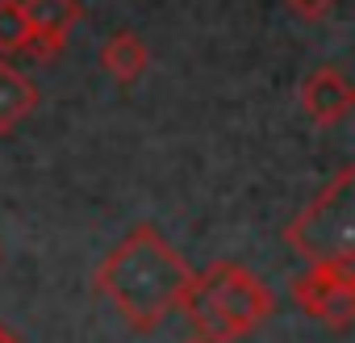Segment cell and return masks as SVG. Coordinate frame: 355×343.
Here are the masks:
<instances>
[{"mask_svg":"<svg viewBox=\"0 0 355 343\" xmlns=\"http://www.w3.org/2000/svg\"><path fill=\"white\" fill-rule=\"evenodd\" d=\"M96 293L125 318L130 331H155L171 314H180L184 293L193 285L189 260L175 251L163 231L138 222L96 268Z\"/></svg>","mask_w":355,"mask_h":343,"instance_id":"1","label":"cell"},{"mask_svg":"<svg viewBox=\"0 0 355 343\" xmlns=\"http://www.w3.org/2000/svg\"><path fill=\"white\" fill-rule=\"evenodd\" d=\"M180 314L193 322V331L201 339L234 343L276 314V293L251 268L222 260V264H209L205 272H193Z\"/></svg>","mask_w":355,"mask_h":343,"instance_id":"2","label":"cell"},{"mask_svg":"<svg viewBox=\"0 0 355 343\" xmlns=\"http://www.w3.org/2000/svg\"><path fill=\"white\" fill-rule=\"evenodd\" d=\"M284 243L305 264H355V167H343L284 226Z\"/></svg>","mask_w":355,"mask_h":343,"instance_id":"3","label":"cell"},{"mask_svg":"<svg viewBox=\"0 0 355 343\" xmlns=\"http://www.w3.org/2000/svg\"><path fill=\"white\" fill-rule=\"evenodd\" d=\"M293 297L313 322L347 331L355 322V264H309L293 281Z\"/></svg>","mask_w":355,"mask_h":343,"instance_id":"4","label":"cell"},{"mask_svg":"<svg viewBox=\"0 0 355 343\" xmlns=\"http://www.w3.org/2000/svg\"><path fill=\"white\" fill-rule=\"evenodd\" d=\"M21 13L30 26V55L46 63L67 47L80 22V0H21Z\"/></svg>","mask_w":355,"mask_h":343,"instance_id":"5","label":"cell"},{"mask_svg":"<svg viewBox=\"0 0 355 343\" xmlns=\"http://www.w3.org/2000/svg\"><path fill=\"white\" fill-rule=\"evenodd\" d=\"M301 109L313 126H338L355 109V88L343 76V67H318L301 84Z\"/></svg>","mask_w":355,"mask_h":343,"instance_id":"6","label":"cell"},{"mask_svg":"<svg viewBox=\"0 0 355 343\" xmlns=\"http://www.w3.org/2000/svg\"><path fill=\"white\" fill-rule=\"evenodd\" d=\"M146 63H150V51L134 30H117L101 47V67H105V76L113 84H134L146 72Z\"/></svg>","mask_w":355,"mask_h":343,"instance_id":"7","label":"cell"},{"mask_svg":"<svg viewBox=\"0 0 355 343\" xmlns=\"http://www.w3.org/2000/svg\"><path fill=\"white\" fill-rule=\"evenodd\" d=\"M34 109H38V88H34V80L21 76L13 63L0 59V134H13Z\"/></svg>","mask_w":355,"mask_h":343,"instance_id":"8","label":"cell"},{"mask_svg":"<svg viewBox=\"0 0 355 343\" xmlns=\"http://www.w3.org/2000/svg\"><path fill=\"white\" fill-rule=\"evenodd\" d=\"M0 51L30 55V26L21 13V0H0Z\"/></svg>","mask_w":355,"mask_h":343,"instance_id":"9","label":"cell"},{"mask_svg":"<svg viewBox=\"0 0 355 343\" xmlns=\"http://www.w3.org/2000/svg\"><path fill=\"white\" fill-rule=\"evenodd\" d=\"M284 5H288L297 17H305V22H322V17L338 5V0H284Z\"/></svg>","mask_w":355,"mask_h":343,"instance_id":"10","label":"cell"},{"mask_svg":"<svg viewBox=\"0 0 355 343\" xmlns=\"http://www.w3.org/2000/svg\"><path fill=\"white\" fill-rule=\"evenodd\" d=\"M189 343H209V339H201V335H197V339H189Z\"/></svg>","mask_w":355,"mask_h":343,"instance_id":"11","label":"cell"}]
</instances>
